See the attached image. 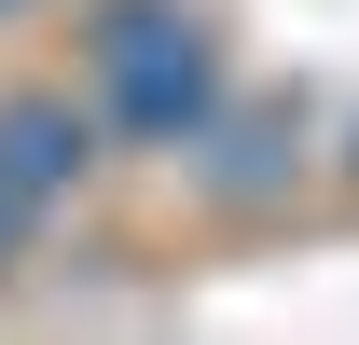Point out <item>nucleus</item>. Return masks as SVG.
<instances>
[{
  "label": "nucleus",
  "instance_id": "nucleus-1",
  "mask_svg": "<svg viewBox=\"0 0 359 345\" xmlns=\"http://www.w3.org/2000/svg\"><path fill=\"white\" fill-rule=\"evenodd\" d=\"M97 97H111L125 138L194 152L208 111H222V55H208V28H194L180 0H111V14H97Z\"/></svg>",
  "mask_w": 359,
  "mask_h": 345
},
{
  "label": "nucleus",
  "instance_id": "nucleus-2",
  "mask_svg": "<svg viewBox=\"0 0 359 345\" xmlns=\"http://www.w3.org/2000/svg\"><path fill=\"white\" fill-rule=\"evenodd\" d=\"M69 180H83V111H69V97H14V111H0V221L55 208Z\"/></svg>",
  "mask_w": 359,
  "mask_h": 345
},
{
  "label": "nucleus",
  "instance_id": "nucleus-3",
  "mask_svg": "<svg viewBox=\"0 0 359 345\" xmlns=\"http://www.w3.org/2000/svg\"><path fill=\"white\" fill-rule=\"evenodd\" d=\"M0 14H28V0H0Z\"/></svg>",
  "mask_w": 359,
  "mask_h": 345
}]
</instances>
